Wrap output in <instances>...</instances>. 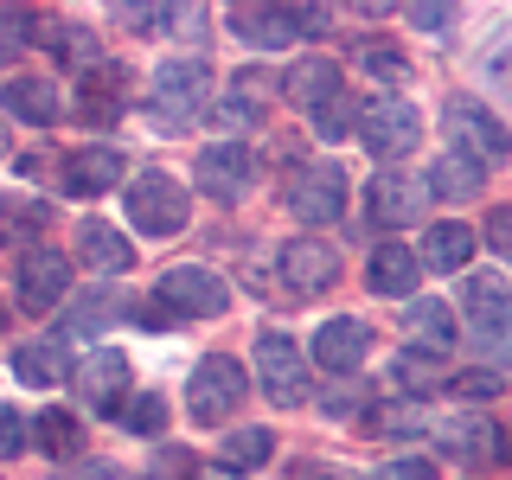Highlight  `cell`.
<instances>
[{"label":"cell","instance_id":"cell-34","mask_svg":"<svg viewBox=\"0 0 512 480\" xmlns=\"http://www.w3.org/2000/svg\"><path fill=\"white\" fill-rule=\"evenodd\" d=\"M365 77H378V84H410V64L397 52H365Z\"/></svg>","mask_w":512,"mask_h":480},{"label":"cell","instance_id":"cell-28","mask_svg":"<svg viewBox=\"0 0 512 480\" xmlns=\"http://www.w3.org/2000/svg\"><path fill=\"white\" fill-rule=\"evenodd\" d=\"M32 436H39V448H45L52 461H71L77 448H84V436H77V416H71V410H45L39 423H32Z\"/></svg>","mask_w":512,"mask_h":480},{"label":"cell","instance_id":"cell-32","mask_svg":"<svg viewBox=\"0 0 512 480\" xmlns=\"http://www.w3.org/2000/svg\"><path fill=\"white\" fill-rule=\"evenodd\" d=\"M58 58H64V64H96V58H103V45H96L90 32L71 26V32H58Z\"/></svg>","mask_w":512,"mask_h":480},{"label":"cell","instance_id":"cell-21","mask_svg":"<svg viewBox=\"0 0 512 480\" xmlns=\"http://www.w3.org/2000/svg\"><path fill=\"white\" fill-rule=\"evenodd\" d=\"M416 256H410V244H378L372 250V263H365V282H372V295H391V301H404V295H416Z\"/></svg>","mask_w":512,"mask_h":480},{"label":"cell","instance_id":"cell-7","mask_svg":"<svg viewBox=\"0 0 512 480\" xmlns=\"http://www.w3.org/2000/svg\"><path fill=\"white\" fill-rule=\"evenodd\" d=\"M250 397V378H244V365L237 359H224V352H212V359L192 372V391H186V410H192V423H224L237 404Z\"/></svg>","mask_w":512,"mask_h":480},{"label":"cell","instance_id":"cell-4","mask_svg":"<svg viewBox=\"0 0 512 480\" xmlns=\"http://www.w3.org/2000/svg\"><path fill=\"white\" fill-rule=\"evenodd\" d=\"M352 128H359V141H365L378 160H391V154H410V148H416L423 116H416L410 96L378 90V96H365V103H359V122H352Z\"/></svg>","mask_w":512,"mask_h":480},{"label":"cell","instance_id":"cell-27","mask_svg":"<svg viewBox=\"0 0 512 480\" xmlns=\"http://www.w3.org/2000/svg\"><path fill=\"white\" fill-rule=\"evenodd\" d=\"M269 455H276V429H237V436H231V442L218 448L224 474H244V468H263Z\"/></svg>","mask_w":512,"mask_h":480},{"label":"cell","instance_id":"cell-43","mask_svg":"<svg viewBox=\"0 0 512 480\" xmlns=\"http://www.w3.org/2000/svg\"><path fill=\"white\" fill-rule=\"evenodd\" d=\"M186 474V455H180V448H167V461H160V480H180Z\"/></svg>","mask_w":512,"mask_h":480},{"label":"cell","instance_id":"cell-40","mask_svg":"<svg viewBox=\"0 0 512 480\" xmlns=\"http://www.w3.org/2000/svg\"><path fill=\"white\" fill-rule=\"evenodd\" d=\"M256 116H263V103H256V96H244V90L218 103V122H256Z\"/></svg>","mask_w":512,"mask_h":480},{"label":"cell","instance_id":"cell-30","mask_svg":"<svg viewBox=\"0 0 512 480\" xmlns=\"http://www.w3.org/2000/svg\"><path fill=\"white\" fill-rule=\"evenodd\" d=\"M116 109H122V90H103V77H96L90 96L77 103V116H84V122L96 128V122H116Z\"/></svg>","mask_w":512,"mask_h":480},{"label":"cell","instance_id":"cell-14","mask_svg":"<svg viewBox=\"0 0 512 480\" xmlns=\"http://www.w3.org/2000/svg\"><path fill=\"white\" fill-rule=\"evenodd\" d=\"M365 352H372V327L365 320H320V333H314V365L320 372H333V378H346V372H359L365 365Z\"/></svg>","mask_w":512,"mask_h":480},{"label":"cell","instance_id":"cell-41","mask_svg":"<svg viewBox=\"0 0 512 480\" xmlns=\"http://www.w3.org/2000/svg\"><path fill=\"white\" fill-rule=\"evenodd\" d=\"M487 244H493V250H500L506 263H512V205H500V212L487 218Z\"/></svg>","mask_w":512,"mask_h":480},{"label":"cell","instance_id":"cell-22","mask_svg":"<svg viewBox=\"0 0 512 480\" xmlns=\"http://www.w3.org/2000/svg\"><path fill=\"white\" fill-rule=\"evenodd\" d=\"M282 90H288V103H301V109H327L333 96H340V64L333 58H301L295 71L282 77Z\"/></svg>","mask_w":512,"mask_h":480},{"label":"cell","instance_id":"cell-23","mask_svg":"<svg viewBox=\"0 0 512 480\" xmlns=\"http://www.w3.org/2000/svg\"><path fill=\"white\" fill-rule=\"evenodd\" d=\"M13 372H20L26 384H58L71 378V346H64V333H45V340H32L13 352Z\"/></svg>","mask_w":512,"mask_h":480},{"label":"cell","instance_id":"cell-35","mask_svg":"<svg viewBox=\"0 0 512 480\" xmlns=\"http://www.w3.org/2000/svg\"><path fill=\"white\" fill-rule=\"evenodd\" d=\"M397 384H410V391H423V384H436V359H429V352H404V359H397Z\"/></svg>","mask_w":512,"mask_h":480},{"label":"cell","instance_id":"cell-18","mask_svg":"<svg viewBox=\"0 0 512 480\" xmlns=\"http://www.w3.org/2000/svg\"><path fill=\"white\" fill-rule=\"evenodd\" d=\"M64 192H77V199H96V192H109L122 180V154L116 148H103V141H96V148H77L71 160H64Z\"/></svg>","mask_w":512,"mask_h":480},{"label":"cell","instance_id":"cell-19","mask_svg":"<svg viewBox=\"0 0 512 480\" xmlns=\"http://www.w3.org/2000/svg\"><path fill=\"white\" fill-rule=\"evenodd\" d=\"M468 256H474V231H468V224H455V218H442V224H429V231H423L416 269H436V276H455V269H468Z\"/></svg>","mask_w":512,"mask_h":480},{"label":"cell","instance_id":"cell-29","mask_svg":"<svg viewBox=\"0 0 512 480\" xmlns=\"http://www.w3.org/2000/svg\"><path fill=\"white\" fill-rule=\"evenodd\" d=\"M122 416H128L135 436H160V429H167V404H160V397H128Z\"/></svg>","mask_w":512,"mask_h":480},{"label":"cell","instance_id":"cell-10","mask_svg":"<svg viewBox=\"0 0 512 480\" xmlns=\"http://www.w3.org/2000/svg\"><path fill=\"white\" fill-rule=\"evenodd\" d=\"M288 212L301 224H333L346 212V173L333 167V160H320V167H301L295 186H288Z\"/></svg>","mask_w":512,"mask_h":480},{"label":"cell","instance_id":"cell-6","mask_svg":"<svg viewBox=\"0 0 512 480\" xmlns=\"http://www.w3.org/2000/svg\"><path fill=\"white\" fill-rule=\"evenodd\" d=\"M256 384H263V397L282 404V410L308 404V359H301V346L288 340V333H263V340H256Z\"/></svg>","mask_w":512,"mask_h":480},{"label":"cell","instance_id":"cell-33","mask_svg":"<svg viewBox=\"0 0 512 480\" xmlns=\"http://www.w3.org/2000/svg\"><path fill=\"white\" fill-rule=\"evenodd\" d=\"M26 13L20 7H13V13H0V64H13V58H20V45H26Z\"/></svg>","mask_w":512,"mask_h":480},{"label":"cell","instance_id":"cell-1","mask_svg":"<svg viewBox=\"0 0 512 480\" xmlns=\"http://www.w3.org/2000/svg\"><path fill=\"white\" fill-rule=\"evenodd\" d=\"M205 90H212V64L205 58H173L154 71V122L167 135H186L192 116L205 109Z\"/></svg>","mask_w":512,"mask_h":480},{"label":"cell","instance_id":"cell-13","mask_svg":"<svg viewBox=\"0 0 512 480\" xmlns=\"http://www.w3.org/2000/svg\"><path fill=\"white\" fill-rule=\"evenodd\" d=\"M77 397H84L90 410H103V416H116L128 404V359H122V346H96L84 365H77Z\"/></svg>","mask_w":512,"mask_h":480},{"label":"cell","instance_id":"cell-3","mask_svg":"<svg viewBox=\"0 0 512 480\" xmlns=\"http://www.w3.org/2000/svg\"><path fill=\"white\" fill-rule=\"evenodd\" d=\"M461 327L474 333V346L487 352V359L512 365V295L493 276H474L461 288Z\"/></svg>","mask_w":512,"mask_h":480},{"label":"cell","instance_id":"cell-9","mask_svg":"<svg viewBox=\"0 0 512 480\" xmlns=\"http://www.w3.org/2000/svg\"><path fill=\"white\" fill-rule=\"evenodd\" d=\"M13 288H20V308L26 314L64 308V295H71V256L52 250V244H32L20 256V276H13Z\"/></svg>","mask_w":512,"mask_h":480},{"label":"cell","instance_id":"cell-45","mask_svg":"<svg viewBox=\"0 0 512 480\" xmlns=\"http://www.w3.org/2000/svg\"><path fill=\"white\" fill-rule=\"evenodd\" d=\"M199 480H231V474H199Z\"/></svg>","mask_w":512,"mask_h":480},{"label":"cell","instance_id":"cell-16","mask_svg":"<svg viewBox=\"0 0 512 480\" xmlns=\"http://www.w3.org/2000/svg\"><path fill=\"white\" fill-rule=\"evenodd\" d=\"M282 282L295 288V295H320V288L340 282V250L320 244V237H295V244H282Z\"/></svg>","mask_w":512,"mask_h":480},{"label":"cell","instance_id":"cell-17","mask_svg":"<svg viewBox=\"0 0 512 480\" xmlns=\"http://www.w3.org/2000/svg\"><path fill=\"white\" fill-rule=\"evenodd\" d=\"M423 205H429V186L410 180V173H378V180H372V218L391 224V231H397V224H416Z\"/></svg>","mask_w":512,"mask_h":480},{"label":"cell","instance_id":"cell-31","mask_svg":"<svg viewBox=\"0 0 512 480\" xmlns=\"http://www.w3.org/2000/svg\"><path fill=\"white\" fill-rule=\"evenodd\" d=\"M314 122H320V135H327V141H340L346 128L359 122V103H346V96H333L327 109H314Z\"/></svg>","mask_w":512,"mask_h":480},{"label":"cell","instance_id":"cell-12","mask_svg":"<svg viewBox=\"0 0 512 480\" xmlns=\"http://www.w3.org/2000/svg\"><path fill=\"white\" fill-rule=\"evenodd\" d=\"M448 128H455L461 154L480 160V167L512 154V135H506L500 122H493V109H487V103H474V96H455V103H448Z\"/></svg>","mask_w":512,"mask_h":480},{"label":"cell","instance_id":"cell-42","mask_svg":"<svg viewBox=\"0 0 512 480\" xmlns=\"http://www.w3.org/2000/svg\"><path fill=\"white\" fill-rule=\"evenodd\" d=\"M410 26H423V32H448V26H455V7H410Z\"/></svg>","mask_w":512,"mask_h":480},{"label":"cell","instance_id":"cell-15","mask_svg":"<svg viewBox=\"0 0 512 480\" xmlns=\"http://www.w3.org/2000/svg\"><path fill=\"white\" fill-rule=\"evenodd\" d=\"M436 442H442V455H455V461H500L506 455V429L480 410L436 423Z\"/></svg>","mask_w":512,"mask_h":480},{"label":"cell","instance_id":"cell-2","mask_svg":"<svg viewBox=\"0 0 512 480\" xmlns=\"http://www.w3.org/2000/svg\"><path fill=\"white\" fill-rule=\"evenodd\" d=\"M154 301H160L167 320H218L231 308V288H224V276H212L205 263H180V269H167V276L154 282Z\"/></svg>","mask_w":512,"mask_h":480},{"label":"cell","instance_id":"cell-44","mask_svg":"<svg viewBox=\"0 0 512 480\" xmlns=\"http://www.w3.org/2000/svg\"><path fill=\"white\" fill-rule=\"evenodd\" d=\"M58 480H122L116 468H71V474H58Z\"/></svg>","mask_w":512,"mask_h":480},{"label":"cell","instance_id":"cell-37","mask_svg":"<svg viewBox=\"0 0 512 480\" xmlns=\"http://www.w3.org/2000/svg\"><path fill=\"white\" fill-rule=\"evenodd\" d=\"M13 455H26V423H20V410H0V461H13Z\"/></svg>","mask_w":512,"mask_h":480},{"label":"cell","instance_id":"cell-20","mask_svg":"<svg viewBox=\"0 0 512 480\" xmlns=\"http://www.w3.org/2000/svg\"><path fill=\"white\" fill-rule=\"evenodd\" d=\"M77 256H84L96 276H122V269L135 263V244H128L122 231H109L103 218H84L77 224Z\"/></svg>","mask_w":512,"mask_h":480},{"label":"cell","instance_id":"cell-36","mask_svg":"<svg viewBox=\"0 0 512 480\" xmlns=\"http://www.w3.org/2000/svg\"><path fill=\"white\" fill-rule=\"evenodd\" d=\"M372 429H397V436H410V429H423V410H416V404H391V410L372 416Z\"/></svg>","mask_w":512,"mask_h":480},{"label":"cell","instance_id":"cell-5","mask_svg":"<svg viewBox=\"0 0 512 480\" xmlns=\"http://www.w3.org/2000/svg\"><path fill=\"white\" fill-rule=\"evenodd\" d=\"M231 26L244 32L256 52H282L295 39L327 32V7H231Z\"/></svg>","mask_w":512,"mask_h":480},{"label":"cell","instance_id":"cell-26","mask_svg":"<svg viewBox=\"0 0 512 480\" xmlns=\"http://www.w3.org/2000/svg\"><path fill=\"white\" fill-rule=\"evenodd\" d=\"M410 333H416V346H423L429 359H442V352L455 346V314H448V301H436V295L410 301Z\"/></svg>","mask_w":512,"mask_h":480},{"label":"cell","instance_id":"cell-8","mask_svg":"<svg viewBox=\"0 0 512 480\" xmlns=\"http://www.w3.org/2000/svg\"><path fill=\"white\" fill-rule=\"evenodd\" d=\"M186 212H192V199L180 192L173 173H141V180L128 186V218H135V231H148V237H173L186 224Z\"/></svg>","mask_w":512,"mask_h":480},{"label":"cell","instance_id":"cell-11","mask_svg":"<svg viewBox=\"0 0 512 480\" xmlns=\"http://www.w3.org/2000/svg\"><path fill=\"white\" fill-rule=\"evenodd\" d=\"M250 173H256V154H250V141H212V148L199 154V186H205V199H218V205H237L250 192Z\"/></svg>","mask_w":512,"mask_h":480},{"label":"cell","instance_id":"cell-24","mask_svg":"<svg viewBox=\"0 0 512 480\" xmlns=\"http://www.w3.org/2000/svg\"><path fill=\"white\" fill-rule=\"evenodd\" d=\"M429 199H474L480 186H487V167H480V160H468V154H442L436 167H429Z\"/></svg>","mask_w":512,"mask_h":480},{"label":"cell","instance_id":"cell-38","mask_svg":"<svg viewBox=\"0 0 512 480\" xmlns=\"http://www.w3.org/2000/svg\"><path fill=\"white\" fill-rule=\"evenodd\" d=\"M378 480H436V468H429L423 455H397V461H384Z\"/></svg>","mask_w":512,"mask_h":480},{"label":"cell","instance_id":"cell-46","mask_svg":"<svg viewBox=\"0 0 512 480\" xmlns=\"http://www.w3.org/2000/svg\"><path fill=\"white\" fill-rule=\"evenodd\" d=\"M0 154H7V128H0Z\"/></svg>","mask_w":512,"mask_h":480},{"label":"cell","instance_id":"cell-25","mask_svg":"<svg viewBox=\"0 0 512 480\" xmlns=\"http://www.w3.org/2000/svg\"><path fill=\"white\" fill-rule=\"evenodd\" d=\"M0 103H7L20 122H32V128H52L58 122V90L45 84V77H13V84L0 90Z\"/></svg>","mask_w":512,"mask_h":480},{"label":"cell","instance_id":"cell-39","mask_svg":"<svg viewBox=\"0 0 512 480\" xmlns=\"http://www.w3.org/2000/svg\"><path fill=\"white\" fill-rule=\"evenodd\" d=\"M448 391L455 397H493L500 391V372H461V378H448Z\"/></svg>","mask_w":512,"mask_h":480}]
</instances>
